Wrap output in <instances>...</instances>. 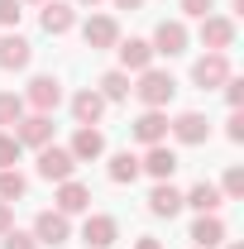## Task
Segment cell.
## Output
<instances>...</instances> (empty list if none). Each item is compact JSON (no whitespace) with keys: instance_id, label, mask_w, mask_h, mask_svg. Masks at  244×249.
<instances>
[{"instance_id":"obj_1","label":"cell","mask_w":244,"mask_h":249,"mask_svg":"<svg viewBox=\"0 0 244 249\" xmlns=\"http://www.w3.org/2000/svg\"><path fill=\"white\" fill-rule=\"evenodd\" d=\"M129 91L139 96V106H144V110H163V106H168V101L177 96V82H173V72L144 67V72H139V82H134Z\"/></svg>"},{"instance_id":"obj_2","label":"cell","mask_w":244,"mask_h":249,"mask_svg":"<svg viewBox=\"0 0 244 249\" xmlns=\"http://www.w3.org/2000/svg\"><path fill=\"white\" fill-rule=\"evenodd\" d=\"M235 72H230V58L225 53H206V58L192 62V82L201 87V91H215V87H225Z\"/></svg>"},{"instance_id":"obj_3","label":"cell","mask_w":244,"mask_h":249,"mask_svg":"<svg viewBox=\"0 0 244 249\" xmlns=\"http://www.w3.org/2000/svg\"><path fill=\"white\" fill-rule=\"evenodd\" d=\"M153 53H163V58H182L187 53V43H192V34H187L182 19H163L158 29H153Z\"/></svg>"},{"instance_id":"obj_4","label":"cell","mask_w":244,"mask_h":249,"mask_svg":"<svg viewBox=\"0 0 244 249\" xmlns=\"http://www.w3.org/2000/svg\"><path fill=\"white\" fill-rule=\"evenodd\" d=\"M15 139H19V149H43V144H53V115H19L15 120Z\"/></svg>"},{"instance_id":"obj_5","label":"cell","mask_w":244,"mask_h":249,"mask_svg":"<svg viewBox=\"0 0 244 249\" xmlns=\"http://www.w3.org/2000/svg\"><path fill=\"white\" fill-rule=\"evenodd\" d=\"M29 235L38 240V245L58 249V245H67V240H72V225H67V216H62V211H38Z\"/></svg>"},{"instance_id":"obj_6","label":"cell","mask_w":244,"mask_h":249,"mask_svg":"<svg viewBox=\"0 0 244 249\" xmlns=\"http://www.w3.org/2000/svg\"><path fill=\"white\" fill-rule=\"evenodd\" d=\"M24 106H34L38 115H53V110L62 106V82H58V77H48V72L34 77L29 91H24Z\"/></svg>"},{"instance_id":"obj_7","label":"cell","mask_w":244,"mask_h":249,"mask_svg":"<svg viewBox=\"0 0 244 249\" xmlns=\"http://www.w3.org/2000/svg\"><path fill=\"white\" fill-rule=\"evenodd\" d=\"M77 173V158L67 154V149H58V144H43L38 149V178H48V182H67Z\"/></svg>"},{"instance_id":"obj_8","label":"cell","mask_w":244,"mask_h":249,"mask_svg":"<svg viewBox=\"0 0 244 249\" xmlns=\"http://www.w3.org/2000/svg\"><path fill=\"white\" fill-rule=\"evenodd\" d=\"M168 134H173L177 144H206V139H211V120H206L201 110H182L177 120H168Z\"/></svg>"},{"instance_id":"obj_9","label":"cell","mask_w":244,"mask_h":249,"mask_svg":"<svg viewBox=\"0 0 244 249\" xmlns=\"http://www.w3.org/2000/svg\"><path fill=\"white\" fill-rule=\"evenodd\" d=\"M201 43H206V53H230V48H235V19L206 15V19H201Z\"/></svg>"},{"instance_id":"obj_10","label":"cell","mask_w":244,"mask_h":249,"mask_svg":"<svg viewBox=\"0 0 244 249\" xmlns=\"http://www.w3.org/2000/svg\"><path fill=\"white\" fill-rule=\"evenodd\" d=\"M139 173H149L153 182H173V173H177V154H173L168 144H149V154L139 158Z\"/></svg>"},{"instance_id":"obj_11","label":"cell","mask_w":244,"mask_h":249,"mask_svg":"<svg viewBox=\"0 0 244 249\" xmlns=\"http://www.w3.org/2000/svg\"><path fill=\"white\" fill-rule=\"evenodd\" d=\"M67 154L77 158V163H96V158L105 154V134H101L96 124H82V129L72 134V144H67Z\"/></svg>"},{"instance_id":"obj_12","label":"cell","mask_w":244,"mask_h":249,"mask_svg":"<svg viewBox=\"0 0 244 249\" xmlns=\"http://www.w3.org/2000/svg\"><path fill=\"white\" fill-rule=\"evenodd\" d=\"M115 53H120V72H144V67H153V43L149 38H120Z\"/></svg>"},{"instance_id":"obj_13","label":"cell","mask_w":244,"mask_h":249,"mask_svg":"<svg viewBox=\"0 0 244 249\" xmlns=\"http://www.w3.org/2000/svg\"><path fill=\"white\" fill-rule=\"evenodd\" d=\"M53 201H58L62 216H82V211L91 206V187L77 182V178H67V182H58V196H53Z\"/></svg>"},{"instance_id":"obj_14","label":"cell","mask_w":244,"mask_h":249,"mask_svg":"<svg viewBox=\"0 0 244 249\" xmlns=\"http://www.w3.org/2000/svg\"><path fill=\"white\" fill-rule=\"evenodd\" d=\"M38 19H43V34H53V38L77 29V10H72L67 0H43V15H38Z\"/></svg>"},{"instance_id":"obj_15","label":"cell","mask_w":244,"mask_h":249,"mask_svg":"<svg viewBox=\"0 0 244 249\" xmlns=\"http://www.w3.org/2000/svg\"><path fill=\"white\" fill-rule=\"evenodd\" d=\"M82 38H87V48H115V43H120V24H115L110 15H91V19L82 24Z\"/></svg>"},{"instance_id":"obj_16","label":"cell","mask_w":244,"mask_h":249,"mask_svg":"<svg viewBox=\"0 0 244 249\" xmlns=\"http://www.w3.org/2000/svg\"><path fill=\"white\" fill-rule=\"evenodd\" d=\"M29 58H34L29 38H19V34H5V38H0V67H5V72H24Z\"/></svg>"},{"instance_id":"obj_17","label":"cell","mask_w":244,"mask_h":249,"mask_svg":"<svg viewBox=\"0 0 244 249\" xmlns=\"http://www.w3.org/2000/svg\"><path fill=\"white\" fill-rule=\"evenodd\" d=\"M115 235H120L115 216H87V225H82V240H87V249H110V245H115Z\"/></svg>"},{"instance_id":"obj_18","label":"cell","mask_w":244,"mask_h":249,"mask_svg":"<svg viewBox=\"0 0 244 249\" xmlns=\"http://www.w3.org/2000/svg\"><path fill=\"white\" fill-rule=\"evenodd\" d=\"M134 139H139L144 149H149V144H163V139H168V115H163V110H144V115L134 120Z\"/></svg>"},{"instance_id":"obj_19","label":"cell","mask_w":244,"mask_h":249,"mask_svg":"<svg viewBox=\"0 0 244 249\" xmlns=\"http://www.w3.org/2000/svg\"><path fill=\"white\" fill-rule=\"evenodd\" d=\"M220 201H225V196H220V187H215V182H196L192 192H182V206L201 211V216H215V211H220Z\"/></svg>"},{"instance_id":"obj_20","label":"cell","mask_w":244,"mask_h":249,"mask_svg":"<svg viewBox=\"0 0 244 249\" xmlns=\"http://www.w3.org/2000/svg\"><path fill=\"white\" fill-rule=\"evenodd\" d=\"M72 115H77V124H96L101 115H105V96L96 91V87L77 91V96H72Z\"/></svg>"},{"instance_id":"obj_21","label":"cell","mask_w":244,"mask_h":249,"mask_svg":"<svg viewBox=\"0 0 244 249\" xmlns=\"http://www.w3.org/2000/svg\"><path fill=\"white\" fill-rule=\"evenodd\" d=\"M149 211H153V216H163V220H173L177 211H182V192H177L173 182H158L149 192Z\"/></svg>"},{"instance_id":"obj_22","label":"cell","mask_w":244,"mask_h":249,"mask_svg":"<svg viewBox=\"0 0 244 249\" xmlns=\"http://www.w3.org/2000/svg\"><path fill=\"white\" fill-rule=\"evenodd\" d=\"M192 240H196V249H215V245H225V220H220V216H196V225H192Z\"/></svg>"},{"instance_id":"obj_23","label":"cell","mask_w":244,"mask_h":249,"mask_svg":"<svg viewBox=\"0 0 244 249\" xmlns=\"http://www.w3.org/2000/svg\"><path fill=\"white\" fill-rule=\"evenodd\" d=\"M105 173H110V182H115V187H124V182H134V178H139V158L124 149V154L110 158V168H105Z\"/></svg>"},{"instance_id":"obj_24","label":"cell","mask_w":244,"mask_h":249,"mask_svg":"<svg viewBox=\"0 0 244 249\" xmlns=\"http://www.w3.org/2000/svg\"><path fill=\"white\" fill-rule=\"evenodd\" d=\"M24 192H29V182L19 168H0V201H19Z\"/></svg>"},{"instance_id":"obj_25","label":"cell","mask_w":244,"mask_h":249,"mask_svg":"<svg viewBox=\"0 0 244 249\" xmlns=\"http://www.w3.org/2000/svg\"><path fill=\"white\" fill-rule=\"evenodd\" d=\"M101 96L105 101H129V72H105L101 77Z\"/></svg>"},{"instance_id":"obj_26","label":"cell","mask_w":244,"mask_h":249,"mask_svg":"<svg viewBox=\"0 0 244 249\" xmlns=\"http://www.w3.org/2000/svg\"><path fill=\"white\" fill-rule=\"evenodd\" d=\"M24 115V96H15V91H0V124H15Z\"/></svg>"},{"instance_id":"obj_27","label":"cell","mask_w":244,"mask_h":249,"mask_svg":"<svg viewBox=\"0 0 244 249\" xmlns=\"http://www.w3.org/2000/svg\"><path fill=\"white\" fill-rule=\"evenodd\" d=\"M19 154H24V149H19V139H15L10 129H0V168H15Z\"/></svg>"},{"instance_id":"obj_28","label":"cell","mask_w":244,"mask_h":249,"mask_svg":"<svg viewBox=\"0 0 244 249\" xmlns=\"http://www.w3.org/2000/svg\"><path fill=\"white\" fill-rule=\"evenodd\" d=\"M220 196H230V201L244 196V168H230V173L220 178Z\"/></svg>"},{"instance_id":"obj_29","label":"cell","mask_w":244,"mask_h":249,"mask_svg":"<svg viewBox=\"0 0 244 249\" xmlns=\"http://www.w3.org/2000/svg\"><path fill=\"white\" fill-rule=\"evenodd\" d=\"M19 15H24V10H19V0H0V29H15V24H19Z\"/></svg>"},{"instance_id":"obj_30","label":"cell","mask_w":244,"mask_h":249,"mask_svg":"<svg viewBox=\"0 0 244 249\" xmlns=\"http://www.w3.org/2000/svg\"><path fill=\"white\" fill-rule=\"evenodd\" d=\"M225 139H230V144H244V110H230V120H225Z\"/></svg>"},{"instance_id":"obj_31","label":"cell","mask_w":244,"mask_h":249,"mask_svg":"<svg viewBox=\"0 0 244 249\" xmlns=\"http://www.w3.org/2000/svg\"><path fill=\"white\" fill-rule=\"evenodd\" d=\"M211 10H215V0H182V15H187V19H206Z\"/></svg>"},{"instance_id":"obj_32","label":"cell","mask_w":244,"mask_h":249,"mask_svg":"<svg viewBox=\"0 0 244 249\" xmlns=\"http://www.w3.org/2000/svg\"><path fill=\"white\" fill-rule=\"evenodd\" d=\"M0 240H5V249H38V240L24 235V230H10V235H0Z\"/></svg>"},{"instance_id":"obj_33","label":"cell","mask_w":244,"mask_h":249,"mask_svg":"<svg viewBox=\"0 0 244 249\" xmlns=\"http://www.w3.org/2000/svg\"><path fill=\"white\" fill-rule=\"evenodd\" d=\"M225 101H230V110H240V106H244V82H240V77L225 82Z\"/></svg>"},{"instance_id":"obj_34","label":"cell","mask_w":244,"mask_h":249,"mask_svg":"<svg viewBox=\"0 0 244 249\" xmlns=\"http://www.w3.org/2000/svg\"><path fill=\"white\" fill-rule=\"evenodd\" d=\"M10 230H15V206L0 201V235H10Z\"/></svg>"},{"instance_id":"obj_35","label":"cell","mask_w":244,"mask_h":249,"mask_svg":"<svg viewBox=\"0 0 244 249\" xmlns=\"http://www.w3.org/2000/svg\"><path fill=\"white\" fill-rule=\"evenodd\" d=\"M115 10H144V0H115Z\"/></svg>"},{"instance_id":"obj_36","label":"cell","mask_w":244,"mask_h":249,"mask_svg":"<svg viewBox=\"0 0 244 249\" xmlns=\"http://www.w3.org/2000/svg\"><path fill=\"white\" fill-rule=\"evenodd\" d=\"M134 249H163V245H158L153 235H144V240H139V245H134Z\"/></svg>"},{"instance_id":"obj_37","label":"cell","mask_w":244,"mask_h":249,"mask_svg":"<svg viewBox=\"0 0 244 249\" xmlns=\"http://www.w3.org/2000/svg\"><path fill=\"white\" fill-rule=\"evenodd\" d=\"M82 5H101V0H82Z\"/></svg>"},{"instance_id":"obj_38","label":"cell","mask_w":244,"mask_h":249,"mask_svg":"<svg viewBox=\"0 0 244 249\" xmlns=\"http://www.w3.org/2000/svg\"><path fill=\"white\" fill-rule=\"evenodd\" d=\"M225 249H244V245H225Z\"/></svg>"},{"instance_id":"obj_39","label":"cell","mask_w":244,"mask_h":249,"mask_svg":"<svg viewBox=\"0 0 244 249\" xmlns=\"http://www.w3.org/2000/svg\"><path fill=\"white\" fill-rule=\"evenodd\" d=\"M29 5H43V0H29Z\"/></svg>"}]
</instances>
